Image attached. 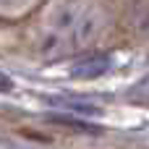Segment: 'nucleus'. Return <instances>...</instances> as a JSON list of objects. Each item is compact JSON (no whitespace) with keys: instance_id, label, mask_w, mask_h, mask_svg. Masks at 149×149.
Returning <instances> with one entry per match:
<instances>
[{"instance_id":"obj_4","label":"nucleus","mask_w":149,"mask_h":149,"mask_svg":"<svg viewBox=\"0 0 149 149\" xmlns=\"http://www.w3.org/2000/svg\"><path fill=\"white\" fill-rule=\"evenodd\" d=\"M13 89V81H10V76H5L3 71H0V94L3 92H10Z\"/></svg>"},{"instance_id":"obj_2","label":"nucleus","mask_w":149,"mask_h":149,"mask_svg":"<svg viewBox=\"0 0 149 149\" xmlns=\"http://www.w3.org/2000/svg\"><path fill=\"white\" fill-rule=\"evenodd\" d=\"M107 71H110V55H105V52L84 55L71 65V76H76V79H97Z\"/></svg>"},{"instance_id":"obj_3","label":"nucleus","mask_w":149,"mask_h":149,"mask_svg":"<svg viewBox=\"0 0 149 149\" xmlns=\"http://www.w3.org/2000/svg\"><path fill=\"white\" fill-rule=\"evenodd\" d=\"M39 3H26V0H0V18H8V21H18L24 18L26 13L37 10Z\"/></svg>"},{"instance_id":"obj_1","label":"nucleus","mask_w":149,"mask_h":149,"mask_svg":"<svg viewBox=\"0 0 149 149\" xmlns=\"http://www.w3.org/2000/svg\"><path fill=\"white\" fill-rule=\"evenodd\" d=\"M100 10L97 5L86 3H68L58 5L52 16V29L42 42V52L47 58H60L65 52H73L92 42V37L100 31Z\"/></svg>"}]
</instances>
